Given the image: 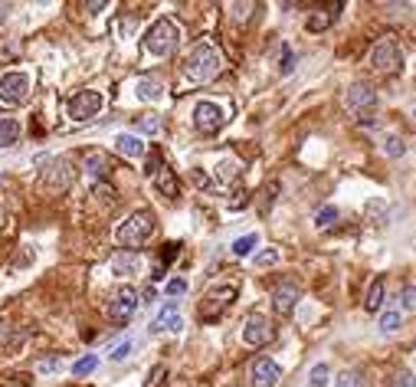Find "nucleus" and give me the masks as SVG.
I'll return each instance as SVG.
<instances>
[{
	"mask_svg": "<svg viewBox=\"0 0 416 387\" xmlns=\"http://www.w3.org/2000/svg\"><path fill=\"white\" fill-rule=\"evenodd\" d=\"M138 132H145V135H158V128H161V121H158V115L154 112H148V115H138Z\"/></svg>",
	"mask_w": 416,
	"mask_h": 387,
	"instance_id": "nucleus-29",
	"label": "nucleus"
},
{
	"mask_svg": "<svg viewBox=\"0 0 416 387\" xmlns=\"http://www.w3.org/2000/svg\"><path fill=\"white\" fill-rule=\"evenodd\" d=\"M145 387H167V368H164V364H154L148 374V381H145Z\"/></svg>",
	"mask_w": 416,
	"mask_h": 387,
	"instance_id": "nucleus-30",
	"label": "nucleus"
},
{
	"mask_svg": "<svg viewBox=\"0 0 416 387\" xmlns=\"http://www.w3.org/2000/svg\"><path fill=\"white\" fill-rule=\"evenodd\" d=\"M279 263V250H262V253L256 256V266L266 269V266H275Z\"/></svg>",
	"mask_w": 416,
	"mask_h": 387,
	"instance_id": "nucleus-34",
	"label": "nucleus"
},
{
	"mask_svg": "<svg viewBox=\"0 0 416 387\" xmlns=\"http://www.w3.org/2000/svg\"><path fill=\"white\" fill-rule=\"evenodd\" d=\"M292 63H295V59H292V50L285 46V56H282V72H285V76L292 72Z\"/></svg>",
	"mask_w": 416,
	"mask_h": 387,
	"instance_id": "nucleus-41",
	"label": "nucleus"
},
{
	"mask_svg": "<svg viewBox=\"0 0 416 387\" xmlns=\"http://www.w3.org/2000/svg\"><path fill=\"white\" fill-rule=\"evenodd\" d=\"M223 66V59L216 53L210 43H200V46H194L184 59V79L187 82H210L216 79V72Z\"/></svg>",
	"mask_w": 416,
	"mask_h": 387,
	"instance_id": "nucleus-2",
	"label": "nucleus"
},
{
	"mask_svg": "<svg viewBox=\"0 0 416 387\" xmlns=\"http://www.w3.org/2000/svg\"><path fill=\"white\" fill-rule=\"evenodd\" d=\"M282 381V368L272 358H256L249 368V384L253 387H275Z\"/></svg>",
	"mask_w": 416,
	"mask_h": 387,
	"instance_id": "nucleus-13",
	"label": "nucleus"
},
{
	"mask_svg": "<svg viewBox=\"0 0 416 387\" xmlns=\"http://www.w3.org/2000/svg\"><path fill=\"white\" fill-rule=\"evenodd\" d=\"M85 10H92V14L105 10V0H92V3H85Z\"/></svg>",
	"mask_w": 416,
	"mask_h": 387,
	"instance_id": "nucleus-42",
	"label": "nucleus"
},
{
	"mask_svg": "<svg viewBox=\"0 0 416 387\" xmlns=\"http://www.w3.org/2000/svg\"><path fill=\"white\" fill-rule=\"evenodd\" d=\"M400 312H384V315H380V332H397V328H400Z\"/></svg>",
	"mask_w": 416,
	"mask_h": 387,
	"instance_id": "nucleus-32",
	"label": "nucleus"
},
{
	"mask_svg": "<svg viewBox=\"0 0 416 387\" xmlns=\"http://www.w3.org/2000/svg\"><path fill=\"white\" fill-rule=\"evenodd\" d=\"M335 387H364V374L357 371V368H348V371L337 374Z\"/></svg>",
	"mask_w": 416,
	"mask_h": 387,
	"instance_id": "nucleus-25",
	"label": "nucleus"
},
{
	"mask_svg": "<svg viewBox=\"0 0 416 387\" xmlns=\"http://www.w3.org/2000/svg\"><path fill=\"white\" fill-rule=\"evenodd\" d=\"M95 368H98V355H85V358L72 361V374H76V377H85V374H92Z\"/></svg>",
	"mask_w": 416,
	"mask_h": 387,
	"instance_id": "nucleus-26",
	"label": "nucleus"
},
{
	"mask_svg": "<svg viewBox=\"0 0 416 387\" xmlns=\"http://www.w3.org/2000/svg\"><path fill=\"white\" fill-rule=\"evenodd\" d=\"M164 292H167V295H184V292H187V282H184V279H171L167 286H164Z\"/></svg>",
	"mask_w": 416,
	"mask_h": 387,
	"instance_id": "nucleus-40",
	"label": "nucleus"
},
{
	"mask_svg": "<svg viewBox=\"0 0 416 387\" xmlns=\"http://www.w3.org/2000/svg\"><path fill=\"white\" fill-rule=\"evenodd\" d=\"M272 338H275V328H272V321L266 315H249V319L242 321V341L249 348H262Z\"/></svg>",
	"mask_w": 416,
	"mask_h": 387,
	"instance_id": "nucleus-10",
	"label": "nucleus"
},
{
	"mask_svg": "<svg viewBox=\"0 0 416 387\" xmlns=\"http://www.w3.org/2000/svg\"><path fill=\"white\" fill-rule=\"evenodd\" d=\"M328 364L324 361H318L315 368H311V374H309V387H328Z\"/></svg>",
	"mask_w": 416,
	"mask_h": 387,
	"instance_id": "nucleus-27",
	"label": "nucleus"
},
{
	"mask_svg": "<svg viewBox=\"0 0 416 387\" xmlns=\"http://www.w3.org/2000/svg\"><path fill=\"white\" fill-rule=\"evenodd\" d=\"M233 302H236V286H220V289H210V292L203 295L197 315H200V321H216L229 306H233Z\"/></svg>",
	"mask_w": 416,
	"mask_h": 387,
	"instance_id": "nucleus-6",
	"label": "nucleus"
},
{
	"mask_svg": "<svg viewBox=\"0 0 416 387\" xmlns=\"http://www.w3.org/2000/svg\"><path fill=\"white\" fill-rule=\"evenodd\" d=\"M40 371H56V361L50 358V361H40Z\"/></svg>",
	"mask_w": 416,
	"mask_h": 387,
	"instance_id": "nucleus-43",
	"label": "nucleus"
},
{
	"mask_svg": "<svg viewBox=\"0 0 416 387\" xmlns=\"http://www.w3.org/2000/svg\"><path fill=\"white\" fill-rule=\"evenodd\" d=\"M161 168H164L161 151H158V148H151V155H148V168H145V174H158Z\"/></svg>",
	"mask_w": 416,
	"mask_h": 387,
	"instance_id": "nucleus-36",
	"label": "nucleus"
},
{
	"mask_svg": "<svg viewBox=\"0 0 416 387\" xmlns=\"http://www.w3.org/2000/svg\"><path fill=\"white\" fill-rule=\"evenodd\" d=\"M184 328V319H180V312H177L174 302H167L161 308V315L151 321V332H180Z\"/></svg>",
	"mask_w": 416,
	"mask_h": 387,
	"instance_id": "nucleus-15",
	"label": "nucleus"
},
{
	"mask_svg": "<svg viewBox=\"0 0 416 387\" xmlns=\"http://www.w3.org/2000/svg\"><path fill=\"white\" fill-rule=\"evenodd\" d=\"M177 43H180V30H177V23L171 20V17L154 20V23H151V30L145 33V50H148L151 56H161V59L174 53Z\"/></svg>",
	"mask_w": 416,
	"mask_h": 387,
	"instance_id": "nucleus-3",
	"label": "nucleus"
},
{
	"mask_svg": "<svg viewBox=\"0 0 416 387\" xmlns=\"http://www.w3.org/2000/svg\"><path fill=\"white\" fill-rule=\"evenodd\" d=\"M256 243H259V237H256V233H246V237H240V240L233 243V253H236V256H249L256 250Z\"/></svg>",
	"mask_w": 416,
	"mask_h": 387,
	"instance_id": "nucleus-28",
	"label": "nucleus"
},
{
	"mask_svg": "<svg viewBox=\"0 0 416 387\" xmlns=\"http://www.w3.org/2000/svg\"><path fill=\"white\" fill-rule=\"evenodd\" d=\"M115 151H118L121 158H141L145 155V141L138 135H118L115 138Z\"/></svg>",
	"mask_w": 416,
	"mask_h": 387,
	"instance_id": "nucleus-18",
	"label": "nucleus"
},
{
	"mask_svg": "<svg viewBox=\"0 0 416 387\" xmlns=\"http://www.w3.org/2000/svg\"><path fill=\"white\" fill-rule=\"evenodd\" d=\"M298 299H302V289H298L295 282L275 286V292H272V308H275V315H292L298 306Z\"/></svg>",
	"mask_w": 416,
	"mask_h": 387,
	"instance_id": "nucleus-14",
	"label": "nucleus"
},
{
	"mask_svg": "<svg viewBox=\"0 0 416 387\" xmlns=\"http://www.w3.org/2000/svg\"><path fill=\"white\" fill-rule=\"evenodd\" d=\"M7 20V3H0V23Z\"/></svg>",
	"mask_w": 416,
	"mask_h": 387,
	"instance_id": "nucleus-44",
	"label": "nucleus"
},
{
	"mask_svg": "<svg viewBox=\"0 0 416 387\" xmlns=\"http://www.w3.org/2000/svg\"><path fill=\"white\" fill-rule=\"evenodd\" d=\"M384 292H387L384 279H374V282H371V289H367V299H364V308H367L371 315L384 308Z\"/></svg>",
	"mask_w": 416,
	"mask_h": 387,
	"instance_id": "nucleus-22",
	"label": "nucleus"
},
{
	"mask_svg": "<svg viewBox=\"0 0 416 387\" xmlns=\"http://www.w3.org/2000/svg\"><path fill=\"white\" fill-rule=\"evenodd\" d=\"M177 250H180L177 243H167V246H164V253H161V269H158V276H154V279H161V276H164V266H167V263H171V259L177 256Z\"/></svg>",
	"mask_w": 416,
	"mask_h": 387,
	"instance_id": "nucleus-35",
	"label": "nucleus"
},
{
	"mask_svg": "<svg viewBox=\"0 0 416 387\" xmlns=\"http://www.w3.org/2000/svg\"><path fill=\"white\" fill-rule=\"evenodd\" d=\"M134 92H138L141 102H158V99L164 95V86H161V79H138Z\"/></svg>",
	"mask_w": 416,
	"mask_h": 387,
	"instance_id": "nucleus-21",
	"label": "nucleus"
},
{
	"mask_svg": "<svg viewBox=\"0 0 416 387\" xmlns=\"http://www.w3.org/2000/svg\"><path fill=\"white\" fill-rule=\"evenodd\" d=\"M337 10H341V3H331L328 10H315V14H311L309 20H305V27H309L311 33H322V30H328L331 23H335Z\"/></svg>",
	"mask_w": 416,
	"mask_h": 387,
	"instance_id": "nucleus-19",
	"label": "nucleus"
},
{
	"mask_svg": "<svg viewBox=\"0 0 416 387\" xmlns=\"http://www.w3.org/2000/svg\"><path fill=\"white\" fill-rule=\"evenodd\" d=\"M17 138H20V121L17 119H0V148L17 145Z\"/></svg>",
	"mask_w": 416,
	"mask_h": 387,
	"instance_id": "nucleus-23",
	"label": "nucleus"
},
{
	"mask_svg": "<svg viewBox=\"0 0 416 387\" xmlns=\"http://www.w3.org/2000/svg\"><path fill=\"white\" fill-rule=\"evenodd\" d=\"M367 59H371V69H377V72H400L403 69V50L393 37H380Z\"/></svg>",
	"mask_w": 416,
	"mask_h": 387,
	"instance_id": "nucleus-4",
	"label": "nucleus"
},
{
	"mask_svg": "<svg viewBox=\"0 0 416 387\" xmlns=\"http://www.w3.org/2000/svg\"><path fill=\"white\" fill-rule=\"evenodd\" d=\"M134 308H138V292H134L132 286H121L108 299V319L115 321V325H125L134 315Z\"/></svg>",
	"mask_w": 416,
	"mask_h": 387,
	"instance_id": "nucleus-9",
	"label": "nucleus"
},
{
	"mask_svg": "<svg viewBox=\"0 0 416 387\" xmlns=\"http://www.w3.org/2000/svg\"><path fill=\"white\" fill-rule=\"evenodd\" d=\"M154 187L161 190V194L167 197V201H174V197H177V190H180V184H177V174L171 171L167 164H164L161 171L154 174Z\"/></svg>",
	"mask_w": 416,
	"mask_h": 387,
	"instance_id": "nucleus-20",
	"label": "nucleus"
},
{
	"mask_svg": "<svg viewBox=\"0 0 416 387\" xmlns=\"http://www.w3.org/2000/svg\"><path fill=\"white\" fill-rule=\"evenodd\" d=\"M403 151H406V145H403V138H397V135H390V138H387V155H390V158H400Z\"/></svg>",
	"mask_w": 416,
	"mask_h": 387,
	"instance_id": "nucleus-37",
	"label": "nucleus"
},
{
	"mask_svg": "<svg viewBox=\"0 0 416 387\" xmlns=\"http://www.w3.org/2000/svg\"><path fill=\"white\" fill-rule=\"evenodd\" d=\"M337 217H341V210H337L335 204H324L322 210L315 214V227L318 230H328V227H335L337 224Z\"/></svg>",
	"mask_w": 416,
	"mask_h": 387,
	"instance_id": "nucleus-24",
	"label": "nucleus"
},
{
	"mask_svg": "<svg viewBox=\"0 0 416 387\" xmlns=\"http://www.w3.org/2000/svg\"><path fill=\"white\" fill-rule=\"evenodd\" d=\"M223 108L216 106V102H197V108H194V128L203 135H214L223 128Z\"/></svg>",
	"mask_w": 416,
	"mask_h": 387,
	"instance_id": "nucleus-11",
	"label": "nucleus"
},
{
	"mask_svg": "<svg viewBox=\"0 0 416 387\" xmlns=\"http://www.w3.org/2000/svg\"><path fill=\"white\" fill-rule=\"evenodd\" d=\"M102 106H105L102 92H95V89H82V92H76L72 99H69V119H72V121H89V119H95V115L102 112Z\"/></svg>",
	"mask_w": 416,
	"mask_h": 387,
	"instance_id": "nucleus-7",
	"label": "nucleus"
},
{
	"mask_svg": "<svg viewBox=\"0 0 416 387\" xmlns=\"http://www.w3.org/2000/svg\"><path fill=\"white\" fill-rule=\"evenodd\" d=\"M128 355H132V338H125L121 345H115V348H112V361H125V358H128Z\"/></svg>",
	"mask_w": 416,
	"mask_h": 387,
	"instance_id": "nucleus-38",
	"label": "nucleus"
},
{
	"mask_svg": "<svg viewBox=\"0 0 416 387\" xmlns=\"http://www.w3.org/2000/svg\"><path fill=\"white\" fill-rule=\"evenodd\" d=\"M72 177H76V168H72V161L69 158H56L50 164V171L43 174V187L46 190H66L72 184Z\"/></svg>",
	"mask_w": 416,
	"mask_h": 387,
	"instance_id": "nucleus-12",
	"label": "nucleus"
},
{
	"mask_svg": "<svg viewBox=\"0 0 416 387\" xmlns=\"http://www.w3.org/2000/svg\"><path fill=\"white\" fill-rule=\"evenodd\" d=\"M30 95V79L23 72H3L0 76V106H23Z\"/></svg>",
	"mask_w": 416,
	"mask_h": 387,
	"instance_id": "nucleus-8",
	"label": "nucleus"
},
{
	"mask_svg": "<svg viewBox=\"0 0 416 387\" xmlns=\"http://www.w3.org/2000/svg\"><path fill=\"white\" fill-rule=\"evenodd\" d=\"M82 164H85V171L92 174V177H98V181H105L108 174H112V161H108V155H102V151H89Z\"/></svg>",
	"mask_w": 416,
	"mask_h": 387,
	"instance_id": "nucleus-17",
	"label": "nucleus"
},
{
	"mask_svg": "<svg viewBox=\"0 0 416 387\" xmlns=\"http://www.w3.org/2000/svg\"><path fill=\"white\" fill-rule=\"evenodd\" d=\"M154 230H158V220H154L151 210H134V214L115 230V243L134 253L138 246H145V243L154 237Z\"/></svg>",
	"mask_w": 416,
	"mask_h": 387,
	"instance_id": "nucleus-1",
	"label": "nucleus"
},
{
	"mask_svg": "<svg viewBox=\"0 0 416 387\" xmlns=\"http://www.w3.org/2000/svg\"><path fill=\"white\" fill-rule=\"evenodd\" d=\"M141 269V256L132 253V250H121V253L112 256V272L115 276H138Z\"/></svg>",
	"mask_w": 416,
	"mask_h": 387,
	"instance_id": "nucleus-16",
	"label": "nucleus"
},
{
	"mask_svg": "<svg viewBox=\"0 0 416 387\" xmlns=\"http://www.w3.org/2000/svg\"><path fill=\"white\" fill-rule=\"evenodd\" d=\"M400 306L406 312H416V286H403L400 289Z\"/></svg>",
	"mask_w": 416,
	"mask_h": 387,
	"instance_id": "nucleus-33",
	"label": "nucleus"
},
{
	"mask_svg": "<svg viewBox=\"0 0 416 387\" xmlns=\"http://www.w3.org/2000/svg\"><path fill=\"white\" fill-rule=\"evenodd\" d=\"M390 387H416V374L400 368V371H393V377H390Z\"/></svg>",
	"mask_w": 416,
	"mask_h": 387,
	"instance_id": "nucleus-31",
	"label": "nucleus"
},
{
	"mask_svg": "<svg viewBox=\"0 0 416 387\" xmlns=\"http://www.w3.org/2000/svg\"><path fill=\"white\" fill-rule=\"evenodd\" d=\"M216 177H220L223 184H227V181H233V177H236V164H233V161H223V164H220V174H216Z\"/></svg>",
	"mask_w": 416,
	"mask_h": 387,
	"instance_id": "nucleus-39",
	"label": "nucleus"
},
{
	"mask_svg": "<svg viewBox=\"0 0 416 387\" xmlns=\"http://www.w3.org/2000/svg\"><path fill=\"white\" fill-rule=\"evenodd\" d=\"M344 108L354 112V115H361L364 125H371V112L377 108V89H371L367 82H354L348 92H344Z\"/></svg>",
	"mask_w": 416,
	"mask_h": 387,
	"instance_id": "nucleus-5",
	"label": "nucleus"
}]
</instances>
